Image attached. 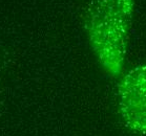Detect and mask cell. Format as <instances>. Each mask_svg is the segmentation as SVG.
<instances>
[{
  "label": "cell",
  "mask_w": 146,
  "mask_h": 136,
  "mask_svg": "<svg viewBox=\"0 0 146 136\" xmlns=\"http://www.w3.org/2000/svg\"><path fill=\"white\" fill-rule=\"evenodd\" d=\"M118 106L125 125L146 135V64L136 66L121 79Z\"/></svg>",
  "instance_id": "cell-2"
},
{
  "label": "cell",
  "mask_w": 146,
  "mask_h": 136,
  "mask_svg": "<svg viewBox=\"0 0 146 136\" xmlns=\"http://www.w3.org/2000/svg\"><path fill=\"white\" fill-rule=\"evenodd\" d=\"M135 13V0H94L84 16V30L95 56L111 76L122 71Z\"/></svg>",
  "instance_id": "cell-1"
}]
</instances>
